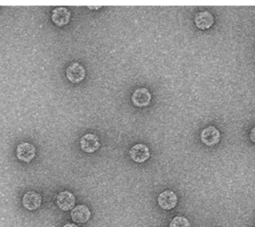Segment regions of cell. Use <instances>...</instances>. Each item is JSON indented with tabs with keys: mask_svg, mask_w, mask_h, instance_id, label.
<instances>
[{
	"mask_svg": "<svg viewBox=\"0 0 255 227\" xmlns=\"http://www.w3.org/2000/svg\"><path fill=\"white\" fill-rule=\"evenodd\" d=\"M130 156L132 160L137 163H143L150 158V149L147 145L137 143L130 149Z\"/></svg>",
	"mask_w": 255,
	"mask_h": 227,
	"instance_id": "6da1fadb",
	"label": "cell"
},
{
	"mask_svg": "<svg viewBox=\"0 0 255 227\" xmlns=\"http://www.w3.org/2000/svg\"><path fill=\"white\" fill-rule=\"evenodd\" d=\"M158 204L159 207L162 208L164 210L169 211L174 209L177 206V196L174 191L167 190L162 191L157 199Z\"/></svg>",
	"mask_w": 255,
	"mask_h": 227,
	"instance_id": "7a4b0ae2",
	"label": "cell"
},
{
	"mask_svg": "<svg viewBox=\"0 0 255 227\" xmlns=\"http://www.w3.org/2000/svg\"><path fill=\"white\" fill-rule=\"evenodd\" d=\"M35 153L36 149L32 143H20L16 149L17 159L26 163H29L35 158Z\"/></svg>",
	"mask_w": 255,
	"mask_h": 227,
	"instance_id": "3957f363",
	"label": "cell"
},
{
	"mask_svg": "<svg viewBox=\"0 0 255 227\" xmlns=\"http://www.w3.org/2000/svg\"><path fill=\"white\" fill-rule=\"evenodd\" d=\"M152 100L150 91L145 88L136 89L132 95V102L135 106L143 108L148 106Z\"/></svg>",
	"mask_w": 255,
	"mask_h": 227,
	"instance_id": "277c9868",
	"label": "cell"
},
{
	"mask_svg": "<svg viewBox=\"0 0 255 227\" xmlns=\"http://www.w3.org/2000/svg\"><path fill=\"white\" fill-rule=\"evenodd\" d=\"M80 146L81 149L86 153H95L101 146L99 137L96 135L91 133L85 135L80 140Z\"/></svg>",
	"mask_w": 255,
	"mask_h": 227,
	"instance_id": "5b68a950",
	"label": "cell"
},
{
	"mask_svg": "<svg viewBox=\"0 0 255 227\" xmlns=\"http://www.w3.org/2000/svg\"><path fill=\"white\" fill-rule=\"evenodd\" d=\"M201 140L206 146H214L220 140V133L213 126H209L202 130Z\"/></svg>",
	"mask_w": 255,
	"mask_h": 227,
	"instance_id": "8992f818",
	"label": "cell"
},
{
	"mask_svg": "<svg viewBox=\"0 0 255 227\" xmlns=\"http://www.w3.org/2000/svg\"><path fill=\"white\" fill-rule=\"evenodd\" d=\"M66 75L69 81L73 83H79L84 80L86 70L79 63H74L67 67Z\"/></svg>",
	"mask_w": 255,
	"mask_h": 227,
	"instance_id": "52a82bcc",
	"label": "cell"
},
{
	"mask_svg": "<svg viewBox=\"0 0 255 227\" xmlns=\"http://www.w3.org/2000/svg\"><path fill=\"white\" fill-rule=\"evenodd\" d=\"M75 196L70 191H62L57 196V205L60 209L64 212L73 209L75 206Z\"/></svg>",
	"mask_w": 255,
	"mask_h": 227,
	"instance_id": "ba28073f",
	"label": "cell"
},
{
	"mask_svg": "<svg viewBox=\"0 0 255 227\" xmlns=\"http://www.w3.org/2000/svg\"><path fill=\"white\" fill-rule=\"evenodd\" d=\"M42 196L35 191H28L23 196V206L29 211H35L39 209L42 205Z\"/></svg>",
	"mask_w": 255,
	"mask_h": 227,
	"instance_id": "9c48e42d",
	"label": "cell"
},
{
	"mask_svg": "<svg viewBox=\"0 0 255 227\" xmlns=\"http://www.w3.org/2000/svg\"><path fill=\"white\" fill-rule=\"evenodd\" d=\"M70 11L65 7H58L52 11V20L57 26H66L70 20Z\"/></svg>",
	"mask_w": 255,
	"mask_h": 227,
	"instance_id": "30bf717a",
	"label": "cell"
},
{
	"mask_svg": "<svg viewBox=\"0 0 255 227\" xmlns=\"http://www.w3.org/2000/svg\"><path fill=\"white\" fill-rule=\"evenodd\" d=\"M90 218V210L86 205H79L71 211L72 220L78 224H85Z\"/></svg>",
	"mask_w": 255,
	"mask_h": 227,
	"instance_id": "8fae6325",
	"label": "cell"
},
{
	"mask_svg": "<svg viewBox=\"0 0 255 227\" xmlns=\"http://www.w3.org/2000/svg\"><path fill=\"white\" fill-rule=\"evenodd\" d=\"M195 23L202 30L209 29L214 23V17L209 11H200L195 17Z\"/></svg>",
	"mask_w": 255,
	"mask_h": 227,
	"instance_id": "7c38bea8",
	"label": "cell"
},
{
	"mask_svg": "<svg viewBox=\"0 0 255 227\" xmlns=\"http://www.w3.org/2000/svg\"><path fill=\"white\" fill-rule=\"evenodd\" d=\"M170 227H190V223L187 218L184 216H176L171 220Z\"/></svg>",
	"mask_w": 255,
	"mask_h": 227,
	"instance_id": "4fadbf2b",
	"label": "cell"
},
{
	"mask_svg": "<svg viewBox=\"0 0 255 227\" xmlns=\"http://www.w3.org/2000/svg\"><path fill=\"white\" fill-rule=\"evenodd\" d=\"M251 139H252V142H255V128L252 129V133H251Z\"/></svg>",
	"mask_w": 255,
	"mask_h": 227,
	"instance_id": "5bb4252c",
	"label": "cell"
},
{
	"mask_svg": "<svg viewBox=\"0 0 255 227\" xmlns=\"http://www.w3.org/2000/svg\"><path fill=\"white\" fill-rule=\"evenodd\" d=\"M63 227H79L78 226L76 225V224H65V225Z\"/></svg>",
	"mask_w": 255,
	"mask_h": 227,
	"instance_id": "9a60e30c",
	"label": "cell"
},
{
	"mask_svg": "<svg viewBox=\"0 0 255 227\" xmlns=\"http://www.w3.org/2000/svg\"><path fill=\"white\" fill-rule=\"evenodd\" d=\"M101 8V6L98 7H89V8H91V9H98V8Z\"/></svg>",
	"mask_w": 255,
	"mask_h": 227,
	"instance_id": "2e32d148",
	"label": "cell"
}]
</instances>
